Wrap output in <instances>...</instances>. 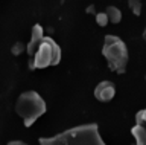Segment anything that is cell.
I'll use <instances>...</instances> for the list:
<instances>
[{
	"label": "cell",
	"mask_w": 146,
	"mask_h": 145,
	"mask_svg": "<svg viewBox=\"0 0 146 145\" xmlns=\"http://www.w3.org/2000/svg\"><path fill=\"white\" fill-rule=\"evenodd\" d=\"M27 58L29 69H46L49 66H56L61 61V47L53 38L44 35L41 25L32 26L31 41L27 43Z\"/></svg>",
	"instance_id": "obj_1"
},
{
	"label": "cell",
	"mask_w": 146,
	"mask_h": 145,
	"mask_svg": "<svg viewBox=\"0 0 146 145\" xmlns=\"http://www.w3.org/2000/svg\"><path fill=\"white\" fill-rule=\"evenodd\" d=\"M40 145H107L99 133L98 124H84L50 138H40Z\"/></svg>",
	"instance_id": "obj_2"
},
{
	"label": "cell",
	"mask_w": 146,
	"mask_h": 145,
	"mask_svg": "<svg viewBox=\"0 0 146 145\" xmlns=\"http://www.w3.org/2000/svg\"><path fill=\"white\" fill-rule=\"evenodd\" d=\"M15 113L23 119L25 127H31L46 113V102L35 90L23 92L15 101Z\"/></svg>",
	"instance_id": "obj_3"
},
{
	"label": "cell",
	"mask_w": 146,
	"mask_h": 145,
	"mask_svg": "<svg viewBox=\"0 0 146 145\" xmlns=\"http://www.w3.org/2000/svg\"><path fill=\"white\" fill-rule=\"evenodd\" d=\"M102 55L113 72H116V74H125L126 72L128 49L122 38L116 37V35H107L104 40Z\"/></svg>",
	"instance_id": "obj_4"
},
{
	"label": "cell",
	"mask_w": 146,
	"mask_h": 145,
	"mask_svg": "<svg viewBox=\"0 0 146 145\" xmlns=\"http://www.w3.org/2000/svg\"><path fill=\"white\" fill-rule=\"evenodd\" d=\"M116 95V86L113 81H100L94 87V98L100 102H108L111 101Z\"/></svg>",
	"instance_id": "obj_5"
},
{
	"label": "cell",
	"mask_w": 146,
	"mask_h": 145,
	"mask_svg": "<svg viewBox=\"0 0 146 145\" xmlns=\"http://www.w3.org/2000/svg\"><path fill=\"white\" fill-rule=\"evenodd\" d=\"M131 134L135 139V145H146V128L143 125L135 124L131 128Z\"/></svg>",
	"instance_id": "obj_6"
},
{
	"label": "cell",
	"mask_w": 146,
	"mask_h": 145,
	"mask_svg": "<svg viewBox=\"0 0 146 145\" xmlns=\"http://www.w3.org/2000/svg\"><path fill=\"white\" fill-rule=\"evenodd\" d=\"M105 12H107L110 21H111V23H114V25L119 23V21L122 20V12H120V9H119V8H116V6H108L107 9H105Z\"/></svg>",
	"instance_id": "obj_7"
},
{
	"label": "cell",
	"mask_w": 146,
	"mask_h": 145,
	"mask_svg": "<svg viewBox=\"0 0 146 145\" xmlns=\"http://www.w3.org/2000/svg\"><path fill=\"white\" fill-rule=\"evenodd\" d=\"M128 5H129L131 11L134 15H140L141 14V0H128Z\"/></svg>",
	"instance_id": "obj_8"
},
{
	"label": "cell",
	"mask_w": 146,
	"mask_h": 145,
	"mask_svg": "<svg viewBox=\"0 0 146 145\" xmlns=\"http://www.w3.org/2000/svg\"><path fill=\"white\" fill-rule=\"evenodd\" d=\"M108 21H110V19H108V15H107V12H98L96 14V23H98L99 26H107L108 25Z\"/></svg>",
	"instance_id": "obj_9"
},
{
	"label": "cell",
	"mask_w": 146,
	"mask_h": 145,
	"mask_svg": "<svg viewBox=\"0 0 146 145\" xmlns=\"http://www.w3.org/2000/svg\"><path fill=\"white\" fill-rule=\"evenodd\" d=\"M135 124L143 125L145 128H146V108H143V110H140V112L135 115Z\"/></svg>",
	"instance_id": "obj_10"
},
{
	"label": "cell",
	"mask_w": 146,
	"mask_h": 145,
	"mask_svg": "<svg viewBox=\"0 0 146 145\" xmlns=\"http://www.w3.org/2000/svg\"><path fill=\"white\" fill-rule=\"evenodd\" d=\"M25 49H27V44H23V43H17L15 46L12 47V53L14 55H18L20 52H23Z\"/></svg>",
	"instance_id": "obj_11"
},
{
	"label": "cell",
	"mask_w": 146,
	"mask_h": 145,
	"mask_svg": "<svg viewBox=\"0 0 146 145\" xmlns=\"http://www.w3.org/2000/svg\"><path fill=\"white\" fill-rule=\"evenodd\" d=\"M8 145H29V144H27V142H25V140H9V142H8Z\"/></svg>",
	"instance_id": "obj_12"
},
{
	"label": "cell",
	"mask_w": 146,
	"mask_h": 145,
	"mask_svg": "<svg viewBox=\"0 0 146 145\" xmlns=\"http://www.w3.org/2000/svg\"><path fill=\"white\" fill-rule=\"evenodd\" d=\"M143 40L146 41V28H145V31H143Z\"/></svg>",
	"instance_id": "obj_13"
},
{
	"label": "cell",
	"mask_w": 146,
	"mask_h": 145,
	"mask_svg": "<svg viewBox=\"0 0 146 145\" xmlns=\"http://www.w3.org/2000/svg\"><path fill=\"white\" fill-rule=\"evenodd\" d=\"M145 80H146V75H145Z\"/></svg>",
	"instance_id": "obj_14"
},
{
	"label": "cell",
	"mask_w": 146,
	"mask_h": 145,
	"mask_svg": "<svg viewBox=\"0 0 146 145\" xmlns=\"http://www.w3.org/2000/svg\"><path fill=\"white\" fill-rule=\"evenodd\" d=\"M61 2H64V0H61Z\"/></svg>",
	"instance_id": "obj_15"
}]
</instances>
